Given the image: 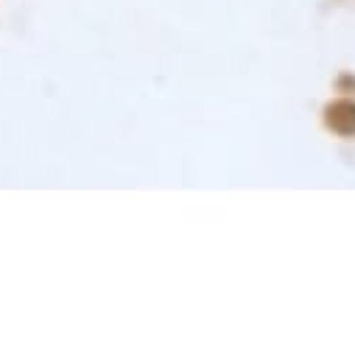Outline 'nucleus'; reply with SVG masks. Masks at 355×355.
<instances>
[{
  "label": "nucleus",
  "mask_w": 355,
  "mask_h": 355,
  "mask_svg": "<svg viewBox=\"0 0 355 355\" xmlns=\"http://www.w3.org/2000/svg\"><path fill=\"white\" fill-rule=\"evenodd\" d=\"M327 126L338 135L352 137L355 135V104L352 101H336L327 107Z\"/></svg>",
  "instance_id": "f257e3e1"
}]
</instances>
